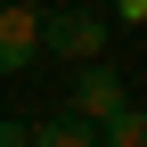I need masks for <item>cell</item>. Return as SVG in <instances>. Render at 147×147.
<instances>
[{
  "instance_id": "obj_1",
  "label": "cell",
  "mask_w": 147,
  "mask_h": 147,
  "mask_svg": "<svg viewBox=\"0 0 147 147\" xmlns=\"http://www.w3.org/2000/svg\"><path fill=\"white\" fill-rule=\"evenodd\" d=\"M123 74L106 65V57H90V65H74V123H90V131H98V123H115L123 115Z\"/></svg>"
},
{
  "instance_id": "obj_2",
  "label": "cell",
  "mask_w": 147,
  "mask_h": 147,
  "mask_svg": "<svg viewBox=\"0 0 147 147\" xmlns=\"http://www.w3.org/2000/svg\"><path fill=\"white\" fill-rule=\"evenodd\" d=\"M41 49H57V57H74V65H90L106 49V25L90 8H65V16H41Z\"/></svg>"
},
{
  "instance_id": "obj_3",
  "label": "cell",
  "mask_w": 147,
  "mask_h": 147,
  "mask_svg": "<svg viewBox=\"0 0 147 147\" xmlns=\"http://www.w3.org/2000/svg\"><path fill=\"white\" fill-rule=\"evenodd\" d=\"M41 57V16L25 0H0V74H25Z\"/></svg>"
},
{
  "instance_id": "obj_4",
  "label": "cell",
  "mask_w": 147,
  "mask_h": 147,
  "mask_svg": "<svg viewBox=\"0 0 147 147\" xmlns=\"http://www.w3.org/2000/svg\"><path fill=\"white\" fill-rule=\"evenodd\" d=\"M25 147H98V131L74 115H49V123H25Z\"/></svg>"
},
{
  "instance_id": "obj_5",
  "label": "cell",
  "mask_w": 147,
  "mask_h": 147,
  "mask_svg": "<svg viewBox=\"0 0 147 147\" xmlns=\"http://www.w3.org/2000/svg\"><path fill=\"white\" fill-rule=\"evenodd\" d=\"M98 147H147V123H139V106H123L115 123H98Z\"/></svg>"
},
{
  "instance_id": "obj_6",
  "label": "cell",
  "mask_w": 147,
  "mask_h": 147,
  "mask_svg": "<svg viewBox=\"0 0 147 147\" xmlns=\"http://www.w3.org/2000/svg\"><path fill=\"white\" fill-rule=\"evenodd\" d=\"M0 147H25V123L16 115H0Z\"/></svg>"
},
{
  "instance_id": "obj_7",
  "label": "cell",
  "mask_w": 147,
  "mask_h": 147,
  "mask_svg": "<svg viewBox=\"0 0 147 147\" xmlns=\"http://www.w3.org/2000/svg\"><path fill=\"white\" fill-rule=\"evenodd\" d=\"M115 16H123V25H139V16H147V0H115Z\"/></svg>"
}]
</instances>
